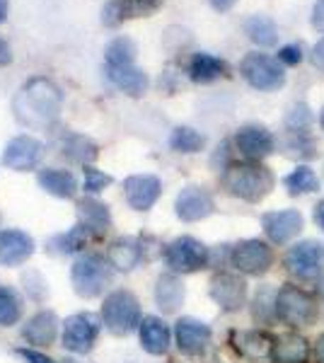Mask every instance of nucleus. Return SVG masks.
Wrapping results in <instances>:
<instances>
[{
	"instance_id": "obj_44",
	"label": "nucleus",
	"mask_w": 324,
	"mask_h": 363,
	"mask_svg": "<svg viewBox=\"0 0 324 363\" xmlns=\"http://www.w3.org/2000/svg\"><path fill=\"white\" fill-rule=\"evenodd\" d=\"M13 63V51H10V44L0 37V66H10Z\"/></svg>"
},
{
	"instance_id": "obj_29",
	"label": "nucleus",
	"mask_w": 324,
	"mask_h": 363,
	"mask_svg": "<svg viewBox=\"0 0 324 363\" xmlns=\"http://www.w3.org/2000/svg\"><path fill=\"white\" fill-rule=\"evenodd\" d=\"M39 186L58 199H73L75 191H78V182L68 169H41Z\"/></svg>"
},
{
	"instance_id": "obj_3",
	"label": "nucleus",
	"mask_w": 324,
	"mask_h": 363,
	"mask_svg": "<svg viewBox=\"0 0 324 363\" xmlns=\"http://www.w3.org/2000/svg\"><path fill=\"white\" fill-rule=\"evenodd\" d=\"M104 327L116 337H126L140 327V303L131 291H114L104 298L102 306Z\"/></svg>"
},
{
	"instance_id": "obj_50",
	"label": "nucleus",
	"mask_w": 324,
	"mask_h": 363,
	"mask_svg": "<svg viewBox=\"0 0 324 363\" xmlns=\"http://www.w3.org/2000/svg\"><path fill=\"white\" fill-rule=\"evenodd\" d=\"M63 363H78V361H73V359H66V361H63Z\"/></svg>"
},
{
	"instance_id": "obj_1",
	"label": "nucleus",
	"mask_w": 324,
	"mask_h": 363,
	"mask_svg": "<svg viewBox=\"0 0 324 363\" xmlns=\"http://www.w3.org/2000/svg\"><path fill=\"white\" fill-rule=\"evenodd\" d=\"M63 109V92L54 80L32 78L17 90L13 99L15 119L27 128H51Z\"/></svg>"
},
{
	"instance_id": "obj_39",
	"label": "nucleus",
	"mask_w": 324,
	"mask_h": 363,
	"mask_svg": "<svg viewBox=\"0 0 324 363\" xmlns=\"http://www.w3.org/2000/svg\"><path fill=\"white\" fill-rule=\"evenodd\" d=\"M310 119H312L310 109L305 107V104H296V107L288 112L286 124H288V128H291V133H305L310 126Z\"/></svg>"
},
{
	"instance_id": "obj_26",
	"label": "nucleus",
	"mask_w": 324,
	"mask_h": 363,
	"mask_svg": "<svg viewBox=\"0 0 324 363\" xmlns=\"http://www.w3.org/2000/svg\"><path fill=\"white\" fill-rule=\"evenodd\" d=\"M78 216H80V223L90 233H97V235H104L111 228L109 206L102 201H95V199H82V201H78Z\"/></svg>"
},
{
	"instance_id": "obj_4",
	"label": "nucleus",
	"mask_w": 324,
	"mask_h": 363,
	"mask_svg": "<svg viewBox=\"0 0 324 363\" xmlns=\"http://www.w3.org/2000/svg\"><path fill=\"white\" fill-rule=\"evenodd\" d=\"M276 315L291 327H312L320 318V308H317V301L308 291L286 284L276 294Z\"/></svg>"
},
{
	"instance_id": "obj_46",
	"label": "nucleus",
	"mask_w": 324,
	"mask_h": 363,
	"mask_svg": "<svg viewBox=\"0 0 324 363\" xmlns=\"http://www.w3.org/2000/svg\"><path fill=\"white\" fill-rule=\"evenodd\" d=\"M315 223L320 225L322 230H324V199H322V201L315 206Z\"/></svg>"
},
{
	"instance_id": "obj_12",
	"label": "nucleus",
	"mask_w": 324,
	"mask_h": 363,
	"mask_svg": "<svg viewBox=\"0 0 324 363\" xmlns=\"http://www.w3.org/2000/svg\"><path fill=\"white\" fill-rule=\"evenodd\" d=\"M213 211H216V201L203 186L189 184L177 194L174 213H177V218L184 220V223H196V220L208 218Z\"/></svg>"
},
{
	"instance_id": "obj_28",
	"label": "nucleus",
	"mask_w": 324,
	"mask_h": 363,
	"mask_svg": "<svg viewBox=\"0 0 324 363\" xmlns=\"http://www.w3.org/2000/svg\"><path fill=\"white\" fill-rule=\"evenodd\" d=\"M61 153L63 157H68L70 162H78V165L87 167L92 160H97L99 148L95 140L82 136V133H68L61 143Z\"/></svg>"
},
{
	"instance_id": "obj_40",
	"label": "nucleus",
	"mask_w": 324,
	"mask_h": 363,
	"mask_svg": "<svg viewBox=\"0 0 324 363\" xmlns=\"http://www.w3.org/2000/svg\"><path fill=\"white\" fill-rule=\"evenodd\" d=\"M279 61L284 63V66H298V63L303 61V49H300L298 44H288L279 51Z\"/></svg>"
},
{
	"instance_id": "obj_8",
	"label": "nucleus",
	"mask_w": 324,
	"mask_h": 363,
	"mask_svg": "<svg viewBox=\"0 0 324 363\" xmlns=\"http://www.w3.org/2000/svg\"><path fill=\"white\" fill-rule=\"evenodd\" d=\"M230 262L240 274L247 277H262L274 264V252L264 240H242L230 252Z\"/></svg>"
},
{
	"instance_id": "obj_17",
	"label": "nucleus",
	"mask_w": 324,
	"mask_h": 363,
	"mask_svg": "<svg viewBox=\"0 0 324 363\" xmlns=\"http://www.w3.org/2000/svg\"><path fill=\"white\" fill-rule=\"evenodd\" d=\"M123 194L133 211H150L162 194V182L155 174H131L123 179Z\"/></svg>"
},
{
	"instance_id": "obj_13",
	"label": "nucleus",
	"mask_w": 324,
	"mask_h": 363,
	"mask_svg": "<svg viewBox=\"0 0 324 363\" xmlns=\"http://www.w3.org/2000/svg\"><path fill=\"white\" fill-rule=\"evenodd\" d=\"M230 344L238 351L242 359L252 361V363H269L274 361V347L276 339L269 335V332H233L230 335Z\"/></svg>"
},
{
	"instance_id": "obj_33",
	"label": "nucleus",
	"mask_w": 324,
	"mask_h": 363,
	"mask_svg": "<svg viewBox=\"0 0 324 363\" xmlns=\"http://www.w3.org/2000/svg\"><path fill=\"white\" fill-rule=\"evenodd\" d=\"M206 145V138L191 126H177L169 136V148L177 153H199Z\"/></svg>"
},
{
	"instance_id": "obj_5",
	"label": "nucleus",
	"mask_w": 324,
	"mask_h": 363,
	"mask_svg": "<svg viewBox=\"0 0 324 363\" xmlns=\"http://www.w3.org/2000/svg\"><path fill=\"white\" fill-rule=\"evenodd\" d=\"M240 75H242L255 90H262V92L281 90L286 83L284 63L269 54H262V51H252V54H247L242 58V63H240Z\"/></svg>"
},
{
	"instance_id": "obj_9",
	"label": "nucleus",
	"mask_w": 324,
	"mask_h": 363,
	"mask_svg": "<svg viewBox=\"0 0 324 363\" xmlns=\"http://www.w3.org/2000/svg\"><path fill=\"white\" fill-rule=\"evenodd\" d=\"M99 318L92 313H78L70 315L63 322V347L73 354H87L95 347L99 337Z\"/></svg>"
},
{
	"instance_id": "obj_7",
	"label": "nucleus",
	"mask_w": 324,
	"mask_h": 363,
	"mask_svg": "<svg viewBox=\"0 0 324 363\" xmlns=\"http://www.w3.org/2000/svg\"><path fill=\"white\" fill-rule=\"evenodd\" d=\"M208 247L199 242L196 238H177L164 250V264L172 269L174 274H194L208 267Z\"/></svg>"
},
{
	"instance_id": "obj_19",
	"label": "nucleus",
	"mask_w": 324,
	"mask_h": 363,
	"mask_svg": "<svg viewBox=\"0 0 324 363\" xmlns=\"http://www.w3.org/2000/svg\"><path fill=\"white\" fill-rule=\"evenodd\" d=\"M235 145L242 153L247 160H264L267 155H271L276 150V140L271 136V131H267L264 126L257 124H247L235 133Z\"/></svg>"
},
{
	"instance_id": "obj_42",
	"label": "nucleus",
	"mask_w": 324,
	"mask_h": 363,
	"mask_svg": "<svg viewBox=\"0 0 324 363\" xmlns=\"http://www.w3.org/2000/svg\"><path fill=\"white\" fill-rule=\"evenodd\" d=\"M312 27L317 32H324V0H317L315 10H312Z\"/></svg>"
},
{
	"instance_id": "obj_43",
	"label": "nucleus",
	"mask_w": 324,
	"mask_h": 363,
	"mask_svg": "<svg viewBox=\"0 0 324 363\" xmlns=\"http://www.w3.org/2000/svg\"><path fill=\"white\" fill-rule=\"evenodd\" d=\"M312 63H315L317 68H324V39H320L315 46H312Z\"/></svg>"
},
{
	"instance_id": "obj_45",
	"label": "nucleus",
	"mask_w": 324,
	"mask_h": 363,
	"mask_svg": "<svg viewBox=\"0 0 324 363\" xmlns=\"http://www.w3.org/2000/svg\"><path fill=\"white\" fill-rule=\"evenodd\" d=\"M208 3L213 5V10H218V13H228L238 0H208Z\"/></svg>"
},
{
	"instance_id": "obj_23",
	"label": "nucleus",
	"mask_w": 324,
	"mask_h": 363,
	"mask_svg": "<svg viewBox=\"0 0 324 363\" xmlns=\"http://www.w3.org/2000/svg\"><path fill=\"white\" fill-rule=\"evenodd\" d=\"M138 332H140V344H143V349L148 351V354H152V356L167 354L172 335H169V327L164 325L160 318H155V315L143 318L140 320Z\"/></svg>"
},
{
	"instance_id": "obj_6",
	"label": "nucleus",
	"mask_w": 324,
	"mask_h": 363,
	"mask_svg": "<svg viewBox=\"0 0 324 363\" xmlns=\"http://www.w3.org/2000/svg\"><path fill=\"white\" fill-rule=\"evenodd\" d=\"M70 281L80 298H97L111 281L109 259L99 255H85L70 269Z\"/></svg>"
},
{
	"instance_id": "obj_2",
	"label": "nucleus",
	"mask_w": 324,
	"mask_h": 363,
	"mask_svg": "<svg viewBox=\"0 0 324 363\" xmlns=\"http://www.w3.org/2000/svg\"><path fill=\"white\" fill-rule=\"evenodd\" d=\"M274 172L259 162H233L223 172V186L230 196L257 203L274 189Z\"/></svg>"
},
{
	"instance_id": "obj_37",
	"label": "nucleus",
	"mask_w": 324,
	"mask_h": 363,
	"mask_svg": "<svg viewBox=\"0 0 324 363\" xmlns=\"http://www.w3.org/2000/svg\"><path fill=\"white\" fill-rule=\"evenodd\" d=\"M87 238H90V230H87V228L82 225V223H78L75 228H70L66 235L58 238V245H61V252L70 255V252H80L82 247H85Z\"/></svg>"
},
{
	"instance_id": "obj_35",
	"label": "nucleus",
	"mask_w": 324,
	"mask_h": 363,
	"mask_svg": "<svg viewBox=\"0 0 324 363\" xmlns=\"http://www.w3.org/2000/svg\"><path fill=\"white\" fill-rule=\"evenodd\" d=\"M104 58H107V66L135 63V44L128 37H116L114 42H109L107 49H104Z\"/></svg>"
},
{
	"instance_id": "obj_41",
	"label": "nucleus",
	"mask_w": 324,
	"mask_h": 363,
	"mask_svg": "<svg viewBox=\"0 0 324 363\" xmlns=\"http://www.w3.org/2000/svg\"><path fill=\"white\" fill-rule=\"evenodd\" d=\"M15 354L20 356L25 363H56L54 359H49L46 354H41V351H34V349H27V347H20Z\"/></svg>"
},
{
	"instance_id": "obj_38",
	"label": "nucleus",
	"mask_w": 324,
	"mask_h": 363,
	"mask_svg": "<svg viewBox=\"0 0 324 363\" xmlns=\"http://www.w3.org/2000/svg\"><path fill=\"white\" fill-rule=\"evenodd\" d=\"M82 174H85V184L82 186H85L87 194H99V191H104L111 184V174L99 172V169L92 165H87L82 169Z\"/></svg>"
},
{
	"instance_id": "obj_32",
	"label": "nucleus",
	"mask_w": 324,
	"mask_h": 363,
	"mask_svg": "<svg viewBox=\"0 0 324 363\" xmlns=\"http://www.w3.org/2000/svg\"><path fill=\"white\" fill-rule=\"evenodd\" d=\"M284 186L291 196H303L320 189V179H317V174L308 165H300L284 179Z\"/></svg>"
},
{
	"instance_id": "obj_16",
	"label": "nucleus",
	"mask_w": 324,
	"mask_h": 363,
	"mask_svg": "<svg viewBox=\"0 0 324 363\" xmlns=\"http://www.w3.org/2000/svg\"><path fill=\"white\" fill-rule=\"evenodd\" d=\"M164 5V0H109L102 10V22L107 27H119L135 17H150Z\"/></svg>"
},
{
	"instance_id": "obj_30",
	"label": "nucleus",
	"mask_w": 324,
	"mask_h": 363,
	"mask_svg": "<svg viewBox=\"0 0 324 363\" xmlns=\"http://www.w3.org/2000/svg\"><path fill=\"white\" fill-rule=\"evenodd\" d=\"M308 342L300 335H284L276 339L274 363H305L308 361Z\"/></svg>"
},
{
	"instance_id": "obj_22",
	"label": "nucleus",
	"mask_w": 324,
	"mask_h": 363,
	"mask_svg": "<svg viewBox=\"0 0 324 363\" xmlns=\"http://www.w3.org/2000/svg\"><path fill=\"white\" fill-rule=\"evenodd\" d=\"M56 335H58V318L51 310H41V313H37L22 327V339L27 344H32V347H49V344L56 342Z\"/></svg>"
},
{
	"instance_id": "obj_24",
	"label": "nucleus",
	"mask_w": 324,
	"mask_h": 363,
	"mask_svg": "<svg viewBox=\"0 0 324 363\" xmlns=\"http://www.w3.org/2000/svg\"><path fill=\"white\" fill-rule=\"evenodd\" d=\"M228 70L230 66L223 58H218L213 54H203V51L194 54L189 61V78L199 85H208L218 78H225Z\"/></svg>"
},
{
	"instance_id": "obj_10",
	"label": "nucleus",
	"mask_w": 324,
	"mask_h": 363,
	"mask_svg": "<svg viewBox=\"0 0 324 363\" xmlns=\"http://www.w3.org/2000/svg\"><path fill=\"white\" fill-rule=\"evenodd\" d=\"M320 259H322V247L315 240H305V242L293 245L284 257V267L288 274H293L296 279L310 281L320 277Z\"/></svg>"
},
{
	"instance_id": "obj_15",
	"label": "nucleus",
	"mask_w": 324,
	"mask_h": 363,
	"mask_svg": "<svg viewBox=\"0 0 324 363\" xmlns=\"http://www.w3.org/2000/svg\"><path fill=\"white\" fill-rule=\"evenodd\" d=\"M262 225H264V233H267V238L271 242L286 245L296 235H300V230H303V225H305V218L296 208H284V211L264 213Z\"/></svg>"
},
{
	"instance_id": "obj_25",
	"label": "nucleus",
	"mask_w": 324,
	"mask_h": 363,
	"mask_svg": "<svg viewBox=\"0 0 324 363\" xmlns=\"http://www.w3.org/2000/svg\"><path fill=\"white\" fill-rule=\"evenodd\" d=\"M107 259L119 272H131L143 259V247H140V242L135 238H119L109 245Z\"/></svg>"
},
{
	"instance_id": "obj_34",
	"label": "nucleus",
	"mask_w": 324,
	"mask_h": 363,
	"mask_svg": "<svg viewBox=\"0 0 324 363\" xmlns=\"http://www.w3.org/2000/svg\"><path fill=\"white\" fill-rule=\"evenodd\" d=\"M22 318V303L13 289L0 286V327H13Z\"/></svg>"
},
{
	"instance_id": "obj_18",
	"label": "nucleus",
	"mask_w": 324,
	"mask_h": 363,
	"mask_svg": "<svg viewBox=\"0 0 324 363\" xmlns=\"http://www.w3.org/2000/svg\"><path fill=\"white\" fill-rule=\"evenodd\" d=\"M174 339L181 354L201 356L211 344V327L196 318H181L174 327Z\"/></svg>"
},
{
	"instance_id": "obj_20",
	"label": "nucleus",
	"mask_w": 324,
	"mask_h": 363,
	"mask_svg": "<svg viewBox=\"0 0 324 363\" xmlns=\"http://www.w3.org/2000/svg\"><path fill=\"white\" fill-rule=\"evenodd\" d=\"M34 255V240L22 230H0V264L20 267Z\"/></svg>"
},
{
	"instance_id": "obj_11",
	"label": "nucleus",
	"mask_w": 324,
	"mask_h": 363,
	"mask_svg": "<svg viewBox=\"0 0 324 363\" xmlns=\"http://www.w3.org/2000/svg\"><path fill=\"white\" fill-rule=\"evenodd\" d=\"M211 298L216 301V306L225 313H238L242 310L247 301V284L242 277L228 272H218L211 279Z\"/></svg>"
},
{
	"instance_id": "obj_27",
	"label": "nucleus",
	"mask_w": 324,
	"mask_h": 363,
	"mask_svg": "<svg viewBox=\"0 0 324 363\" xmlns=\"http://www.w3.org/2000/svg\"><path fill=\"white\" fill-rule=\"evenodd\" d=\"M155 303L162 313H177L184 303V284L174 274H162L155 286Z\"/></svg>"
},
{
	"instance_id": "obj_48",
	"label": "nucleus",
	"mask_w": 324,
	"mask_h": 363,
	"mask_svg": "<svg viewBox=\"0 0 324 363\" xmlns=\"http://www.w3.org/2000/svg\"><path fill=\"white\" fill-rule=\"evenodd\" d=\"M8 8H10L8 0H0V22H5V17H8Z\"/></svg>"
},
{
	"instance_id": "obj_36",
	"label": "nucleus",
	"mask_w": 324,
	"mask_h": 363,
	"mask_svg": "<svg viewBox=\"0 0 324 363\" xmlns=\"http://www.w3.org/2000/svg\"><path fill=\"white\" fill-rule=\"evenodd\" d=\"M252 313H255V320L264 322V325H269V322L274 320V318H279V315H276V294L269 289V286L259 289Z\"/></svg>"
},
{
	"instance_id": "obj_49",
	"label": "nucleus",
	"mask_w": 324,
	"mask_h": 363,
	"mask_svg": "<svg viewBox=\"0 0 324 363\" xmlns=\"http://www.w3.org/2000/svg\"><path fill=\"white\" fill-rule=\"evenodd\" d=\"M320 124H322V131H324V107H322V114H320Z\"/></svg>"
},
{
	"instance_id": "obj_31",
	"label": "nucleus",
	"mask_w": 324,
	"mask_h": 363,
	"mask_svg": "<svg viewBox=\"0 0 324 363\" xmlns=\"http://www.w3.org/2000/svg\"><path fill=\"white\" fill-rule=\"evenodd\" d=\"M242 27H245L247 37H250L255 44L264 46V49H269V46H274L276 42H279V29H276V22L267 15H250Z\"/></svg>"
},
{
	"instance_id": "obj_21",
	"label": "nucleus",
	"mask_w": 324,
	"mask_h": 363,
	"mask_svg": "<svg viewBox=\"0 0 324 363\" xmlns=\"http://www.w3.org/2000/svg\"><path fill=\"white\" fill-rule=\"evenodd\" d=\"M107 70V78L111 85L119 87L121 92H126L128 97H143L148 92V75L145 70H140L135 63H126V66H104Z\"/></svg>"
},
{
	"instance_id": "obj_47",
	"label": "nucleus",
	"mask_w": 324,
	"mask_h": 363,
	"mask_svg": "<svg viewBox=\"0 0 324 363\" xmlns=\"http://www.w3.org/2000/svg\"><path fill=\"white\" fill-rule=\"evenodd\" d=\"M315 354H317V361L324 363V335L317 339V347H315Z\"/></svg>"
},
{
	"instance_id": "obj_14",
	"label": "nucleus",
	"mask_w": 324,
	"mask_h": 363,
	"mask_svg": "<svg viewBox=\"0 0 324 363\" xmlns=\"http://www.w3.org/2000/svg\"><path fill=\"white\" fill-rule=\"evenodd\" d=\"M41 157H44V143L34 136H15L3 150V162L15 172L34 169Z\"/></svg>"
}]
</instances>
